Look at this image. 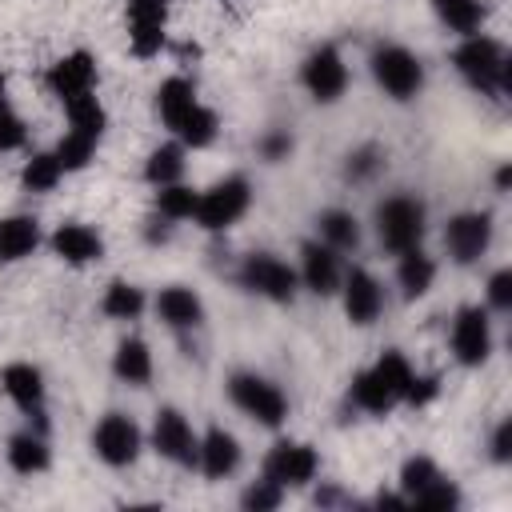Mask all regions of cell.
<instances>
[{"label":"cell","instance_id":"484cf974","mask_svg":"<svg viewBox=\"0 0 512 512\" xmlns=\"http://www.w3.org/2000/svg\"><path fill=\"white\" fill-rule=\"evenodd\" d=\"M432 280H436V264H432V256H424L420 248L400 252V264H396V284L404 288V296H408V300L424 296V292L432 288Z\"/></svg>","mask_w":512,"mask_h":512},{"label":"cell","instance_id":"ac0fdd59","mask_svg":"<svg viewBox=\"0 0 512 512\" xmlns=\"http://www.w3.org/2000/svg\"><path fill=\"white\" fill-rule=\"evenodd\" d=\"M0 384H4L8 400H12L20 412H28V416H36V420L44 424V376H40L36 364H24V360L8 364V368L0 372Z\"/></svg>","mask_w":512,"mask_h":512},{"label":"cell","instance_id":"5bb4252c","mask_svg":"<svg viewBox=\"0 0 512 512\" xmlns=\"http://www.w3.org/2000/svg\"><path fill=\"white\" fill-rule=\"evenodd\" d=\"M168 28V0H128V44L140 60L164 48Z\"/></svg>","mask_w":512,"mask_h":512},{"label":"cell","instance_id":"f1b7e54d","mask_svg":"<svg viewBox=\"0 0 512 512\" xmlns=\"http://www.w3.org/2000/svg\"><path fill=\"white\" fill-rule=\"evenodd\" d=\"M64 112H68V132H80V136H88V140H100V136H104L108 112H104V104L96 100V92H92V96H80V100H72V104H64Z\"/></svg>","mask_w":512,"mask_h":512},{"label":"cell","instance_id":"60d3db41","mask_svg":"<svg viewBox=\"0 0 512 512\" xmlns=\"http://www.w3.org/2000/svg\"><path fill=\"white\" fill-rule=\"evenodd\" d=\"M20 144H24V120L12 108H4L0 112V152H12Z\"/></svg>","mask_w":512,"mask_h":512},{"label":"cell","instance_id":"52a82bcc","mask_svg":"<svg viewBox=\"0 0 512 512\" xmlns=\"http://www.w3.org/2000/svg\"><path fill=\"white\" fill-rule=\"evenodd\" d=\"M296 284H300L296 268L284 264V260L272 256V252H252V256H244V264H240V288L264 296V300L288 304V300L296 296Z\"/></svg>","mask_w":512,"mask_h":512},{"label":"cell","instance_id":"8d00e7d4","mask_svg":"<svg viewBox=\"0 0 512 512\" xmlns=\"http://www.w3.org/2000/svg\"><path fill=\"white\" fill-rule=\"evenodd\" d=\"M436 476H440V468H436L428 456H412V460H404V468H400V488H404L408 504H412V496H416L428 480H436Z\"/></svg>","mask_w":512,"mask_h":512},{"label":"cell","instance_id":"d6986e66","mask_svg":"<svg viewBox=\"0 0 512 512\" xmlns=\"http://www.w3.org/2000/svg\"><path fill=\"white\" fill-rule=\"evenodd\" d=\"M236 464H240V444H236V436L224 432V428H208V432L200 436V448H196V468H200L208 480H224V476L236 472Z\"/></svg>","mask_w":512,"mask_h":512},{"label":"cell","instance_id":"9a60e30c","mask_svg":"<svg viewBox=\"0 0 512 512\" xmlns=\"http://www.w3.org/2000/svg\"><path fill=\"white\" fill-rule=\"evenodd\" d=\"M48 88L60 104H72L80 96L96 92V60L88 52H68L48 68Z\"/></svg>","mask_w":512,"mask_h":512},{"label":"cell","instance_id":"5b68a950","mask_svg":"<svg viewBox=\"0 0 512 512\" xmlns=\"http://www.w3.org/2000/svg\"><path fill=\"white\" fill-rule=\"evenodd\" d=\"M228 396H232V404H236L244 416H252V420L264 424V428H280L284 416H288V396H284L268 376L236 372V376L228 380Z\"/></svg>","mask_w":512,"mask_h":512},{"label":"cell","instance_id":"d4e9b609","mask_svg":"<svg viewBox=\"0 0 512 512\" xmlns=\"http://www.w3.org/2000/svg\"><path fill=\"white\" fill-rule=\"evenodd\" d=\"M8 464L20 472V476H36L52 464V452H48V440L40 432H16L8 440Z\"/></svg>","mask_w":512,"mask_h":512},{"label":"cell","instance_id":"d6a6232c","mask_svg":"<svg viewBox=\"0 0 512 512\" xmlns=\"http://www.w3.org/2000/svg\"><path fill=\"white\" fill-rule=\"evenodd\" d=\"M60 176H64V168H60L56 152H36V156L24 164L20 184H24L28 192H52V188L60 184Z\"/></svg>","mask_w":512,"mask_h":512},{"label":"cell","instance_id":"f546056e","mask_svg":"<svg viewBox=\"0 0 512 512\" xmlns=\"http://www.w3.org/2000/svg\"><path fill=\"white\" fill-rule=\"evenodd\" d=\"M100 312L112 316V320H136L144 312V292L128 280H112L104 288V300H100Z\"/></svg>","mask_w":512,"mask_h":512},{"label":"cell","instance_id":"b9f144b4","mask_svg":"<svg viewBox=\"0 0 512 512\" xmlns=\"http://www.w3.org/2000/svg\"><path fill=\"white\" fill-rule=\"evenodd\" d=\"M436 392H440V380H436V376H416V372H412V380H408V392H404V400L420 408V404L436 400Z\"/></svg>","mask_w":512,"mask_h":512},{"label":"cell","instance_id":"1f68e13d","mask_svg":"<svg viewBox=\"0 0 512 512\" xmlns=\"http://www.w3.org/2000/svg\"><path fill=\"white\" fill-rule=\"evenodd\" d=\"M216 112L212 108H204V104H196L180 124H176V136H180V144H188V148H208L212 140H216Z\"/></svg>","mask_w":512,"mask_h":512},{"label":"cell","instance_id":"3957f363","mask_svg":"<svg viewBox=\"0 0 512 512\" xmlns=\"http://www.w3.org/2000/svg\"><path fill=\"white\" fill-rule=\"evenodd\" d=\"M424 228H428V208L416 196H388L376 208V236L396 256L408 248H420Z\"/></svg>","mask_w":512,"mask_h":512},{"label":"cell","instance_id":"6da1fadb","mask_svg":"<svg viewBox=\"0 0 512 512\" xmlns=\"http://www.w3.org/2000/svg\"><path fill=\"white\" fill-rule=\"evenodd\" d=\"M408 380H412V364L404 360V352L392 348V352H384L372 368L356 372V380H352V404H356L360 412L384 416V412H392V408L404 400Z\"/></svg>","mask_w":512,"mask_h":512},{"label":"cell","instance_id":"f35d334b","mask_svg":"<svg viewBox=\"0 0 512 512\" xmlns=\"http://www.w3.org/2000/svg\"><path fill=\"white\" fill-rule=\"evenodd\" d=\"M380 164H384L380 148L364 144V148H356V152L348 156V176H352V180H368L372 172H380Z\"/></svg>","mask_w":512,"mask_h":512},{"label":"cell","instance_id":"ba28073f","mask_svg":"<svg viewBox=\"0 0 512 512\" xmlns=\"http://www.w3.org/2000/svg\"><path fill=\"white\" fill-rule=\"evenodd\" d=\"M316 472H320V456L312 444H300V440H280L264 456V476L280 488H304Z\"/></svg>","mask_w":512,"mask_h":512},{"label":"cell","instance_id":"2e32d148","mask_svg":"<svg viewBox=\"0 0 512 512\" xmlns=\"http://www.w3.org/2000/svg\"><path fill=\"white\" fill-rule=\"evenodd\" d=\"M340 292H344V312H348V320L360 324V328H368V324L384 312V288H380V280H376L372 272H364V268L344 272V276H340Z\"/></svg>","mask_w":512,"mask_h":512},{"label":"cell","instance_id":"bcb514c9","mask_svg":"<svg viewBox=\"0 0 512 512\" xmlns=\"http://www.w3.org/2000/svg\"><path fill=\"white\" fill-rule=\"evenodd\" d=\"M4 108H8V80L0 76V112H4Z\"/></svg>","mask_w":512,"mask_h":512},{"label":"cell","instance_id":"9c48e42d","mask_svg":"<svg viewBox=\"0 0 512 512\" xmlns=\"http://www.w3.org/2000/svg\"><path fill=\"white\" fill-rule=\"evenodd\" d=\"M300 80H304V88H308L312 100L336 104V100L344 96V88H348V64H344V56H340L332 44H324V48H316V52L304 60Z\"/></svg>","mask_w":512,"mask_h":512},{"label":"cell","instance_id":"836d02e7","mask_svg":"<svg viewBox=\"0 0 512 512\" xmlns=\"http://www.w3.org/2000/svg\"><path fill=\"white\" fill-rule=\"evenodd\" d=\"M196 200H200V192H192V188H184L180 180L176 184H164V188H156V212L164 216V220H192V212H196Z\"/></svg>","mask_w":512,"mask_h":512},{"label":"cell","instance_id":"4dcf8cb0","mask_svg":"<svg viewBox=\"0 0 512 512\" xmlns=\"http://www.w3.org/2000/svg\"><path fill=\"white\" fill-rule=\"evenodd\" d=\"M144 176H148V184H156V188L176 184V180L184 176V148H180V144H160V148L148 156Z\"/></svg>","mask_w":512,"mask_h":512},{"label":"cell","instance_id":"f6af8a7d","mask_svg":"<svg viewBox=\"0 0 512 512\" xmlns=\"http://www.w3.org/2000/svg\"><path fill=\"white\" fill-rule=\"evenodd\" d=\"M144 236H148L152 244H156V240H168V236H172V220H164V216L156 212V216L148 220V228H144Z\"/></svg>","mask_w":512,"mask_h":512},{"label":"cell","instance_id":"7bdbcfd3","mask_svg":"<svg viewBox=\"0 0 512 512\" xmlns=\"http://www.w3.org/2000/svg\"><path fill=\"white\" fill-rule=\"evenodd\" d=\"M288 152H292V136H288V132H272V136H264V140H260V156H264V160H272V164H276V160H284Z\"/></svg>","mask_w":512,"mask_h":512},{"label":"cell","instance_id":"30bf717a","mask_svg":"<svg viewBox=\"0 0 512 512\" xmlns=\"http://www.w3.org/2000/svg\"><path fill=\"white\" fill-rule=\"evenodd\" d=\"M452 356L464 364V368H476L492 356V320L484 308L468 304L456 312L452 320Z\"/></svg>","mask_w":512,"mask_h":512},{"label":"cell","instance_id":"8fae6325","mask_svg":"<svg viewBox=\"0 0 512 512\" xmlns=\"http://www.w3.org/2000/svg\"><path fill=\"white\" fill-rule=\"evenodd\" d=\"M140 444V428L120 412H108L92 432V448L108 468H128L140 456Z\"/></svg>","mask_w":512,"mask_h":512},{"label":"cell","instance_id":"8992f818","mask_svg":"<svg viewBox=\"0 0 512 512\" xmlns=\"http://www.w3.org/2000/svg\"><path fill=\"white\" fill-rule=\"evenodd\" d=\"M372 80L392 96V100H412L424 88V64L416 52L400 48V44H380L372 52Z\"/></svg>","mask_w":512,"mask_h":512},{"label":"cell","instance_id":"d590c367","mask_svg":"<svg viewBox=\"0 0 512 512\" xmlns=\"http://www.w3.org/2000/svg\"><path fill=\"white\" fill-rule=\"evenodd\" d=\"M96 144H100V140H88V136H80V132H64V140L56 144V160H60V168H64V172L84 168V164L92 160Z\"/></svg>","mask_w":512,"mask_h":512},{"label":"cell","instance_id":"4316f807","mask_svg":"<svg viewBox=\"0 0 512 512\" xmlns=\"http://www.w3.org/2000/svg\"><path fill=\"white\" fill-rule=\"evenodd\" d=\"M432 8L440 16V24L448 32H456V36H476L484 16H488L480 0H432Z\"/></svg>","mask_w":512,"mask_h":512},{"label":"cell","instance_id":"7c38bea8","mask_svg":"<svg viewBox=\"0 0 512 512\" xmlns=\"http://www.w3.org/2000/svg\"><path fill=\"white\" fill-rule=\"evenodd\" d=\"M492 244V216L488 212H460L444 228V248L456 264H476Z\"/></svg>","mask_w":512,"mask_h":512},{"label":"cell","instance_id":"4fadbf2b","mask_svg":"<svg viewBox=\"0 0 512 512\" xmlns=\"http://www.w3.org/2000/svg\"><path fill=\"white\" fill-rule=\"evenodd\" d=\"M152 448H156L164 460H172V464H180V468H192L200 440H196L192 424L184 420V412L160 408L156 420H152Z\"/></svg>","mask_w":512,"mask_h":512},{"label":"cell","instance_id":"277c9868","mask_svg":"<svg viewBox=\"0 0 512 512\" xmlns=\"http://www.w3.org/2000/svg\"><path fill=\"white\" fill-rule=\"evenodd\" d=\"M248 204H252V184L244 176H224L220 184H212L208 192H200L192 220L204 232H224V228H232L248 212Z\"/></svg>","mask_w":512,"mask_h":512},{"label":"cell","instance_id":"ab89813d","mask_svg":"<svg viewBox=\"0 0 512 512\" xmlns=\"http://www.w3.org/2000/svg\"><path fill=\"white\" fill-rule=\"evenodd\" d=\"M488 304L496 312H508L512 308V272L508 268H500V272L488 276Z\"/></svg>","mask_w":512,"mask_h":512},{"label":"cell","instance_id":"7402d4cb","mask_svg":"<svg viewBox=\"0 0 512 512\" xmlns=\"http://www.w3.org/2000/svg\"><path fill=\"white\" fill-rule=\"evenodd\" d=\"M40 244V224L32 216H8L0 220V264H16L32 256Z\"/></svg>","mask_w":512,"mask_h":512},{"label":"cell","instance_id":"ffe728a7","mask_svg":"<svg viewBox=\"0 0 512 512\" xmlns=\"http://www.w3.org/2000/svg\"><path fill=\"white\" fill-rule=\"evenodd\" d=\"M52 252H56L64 264L84 268V264H92V260L104 256V240H100V232L88 228V224H60V228L52 232Z\"/></svg>","mask_w":512,"mask_h":512},{"label":"cell","instance_id":"7a4b0ae2","mask_svg":"<svg viewBox=\"0 0 512 512\" xmlns=\"http://www.w3.org/2000/svg\"><path fill=\"white\" fill-rule=\"evenodd\" d=\"M456 72L484 96H504L512 88V68H508V52L500 48V40L492 36H464V44L452 52Z\"/></svg>","mask_w":512,"mask_h":512},{"label":"cell","instance_id":"e575fe53","mask_svg":"<svg viewBox=\"0 0 512 512\" xmlns=\"http://www.w3.org/2000/svg\"><path fill=\"white\" fill-rule=\"evenodd\" d=\"M412 508H428V512H452V508H460V492H456V484L440 472L436 480H428L416 496H412Z\"/></svg>","mask_w":512,"mask_h":512},{"label":"cell","instance_id":"cb8c5ba5","mask_svg":"<svg viewBox=\"0 0 512 512\" xmlns=\"http://www.w3.org/2000/svg\"><path fill=\"white\" fill-rule=\"evenodd\" d=\"M112 372L124 380V384H148L152 380V352L140 336H128L116 344V356H112Z\"/></svg>","mask_w":512,"mask_h":512},{"label":"cell","instance_id":"74e56055","mask_svg":"<svg viewBox=\"0 0 512 512\" xmlns=\"http://www.w3.org/2000/svg\"><path fill=\"white\" fill-rule=\"evenodd\" d=\"M280 500H284V488L272 484L268 476H260L256 484H248L244 496H240V504H244L248 512H272V508H280Z\"/></svg>","mask_w":512,"mask_h":512},{"label":"cell","instance_id":"e0dca14e","mask_svg":"<svg viewBox=\"0 0 512 512\" xmlns=\"http://www.w3.org/2000/svg\"><path fill=\"white\" fill-rule=\"evenodd\" d=\"M296 276H300L304 288L316 292V296H332V292H340V276H344V268H340L336 248H328L324 240H308V244L300 248V272H296Z\"/></svg>","mask_w":512,"mask_h":512},{"label":"cell","instance_id":"603a6c76","mask_svg":"<svg viewBox=\"0 0 512 512\" xmlns=\"http://www.w3.org/2000/svg\"><path fill=\"white\" fill-rule=\"evenodd\" d=\"M196 104H200V100H196V88H192L184 76H168V80L156 88V112H160L164 128H172V132H176V124H180Z\"/></svg>","mask_w":512,"mask_h":512},{"label":"cell","instance_id":"83f0119b","mask_svg":"<svg viewBox=\"0 0 512 512\" xmlns=\"http://www.w3.org/2000/svg\"><path fill=\"white\" fill-rule=\"evenodd\" d=\"M316 228H320V240L336 252H352L360 244V224L352 212H340V208H328L316 216Z\"/></svg>","mask_w":512,"mask_h":512},{"label":"cell","instance_id":"ee69618b","mask_svg":"<svg viewBox=\"0 0 512 512\" xmlns=\"http://www.w3.org/2000/svg\"><path fill=\"white\" fill-rule=\"evenodd\" d=\"M508 456H512V420H500L492 432V460L504 464Z\"/></svg>","mask_w":512,"mask_h":512},{"label":"cell","instance_id":"44dd1931","mask_svg":"<svg viewBox=\"0 0 512 512\" xmlns=\"http://www.w3.org/2000/svg\"><path fill=\"white\" fill-rule=\"evenodd\" d=\"M156 316H160L168 328H196V324L204 320V304H200V296H196L192 288L172 284V288H164V292L156 296Z\"/></svg>","mask_w":512,"mask_h":512}]
</instances>
